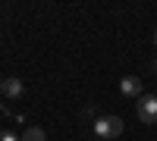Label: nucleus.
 Segmentation results:
<instances>
[{"instance_id":"1","label":"nucleus","mask_w":157,"mask_h":141,"mask_svg":"<svg viewBox=\"0 0 157 141\" xmlns=\"http://www.w3.org/2000/svg\"><path fill=\"white\" fill-rule=\"evenodd\" d=\"M135 113L145 125H154L157 122V94H141L135 100Z\"/></svg>"},{"instance_id":"2","label":"nucleus","mask_w":157,"mask_h":141,"mask_svg":"<svg viewBox=\"0 0 157 141\" xmlns=\"http://www.w3.org/2000/svg\"><path fill=\"white\" fill-rule=\"evenodd\" d=\"M94 135L98 138H120L123 135V119L120 116H101L94 122Z\"/></svg>"},{"instance_id":"3","label":"nucleus","mask_w":157,"mask_h":141,"mask_svg":"<svg viewBox=\"0 0 157 141\" xmlns=\"http://www.w3.org/2000/svg\"><path fill=\"white\" fill-rule=\"evenodd\" d=\"M120 91L126 97H141V79H135V75H126V79L120 82Z\"/></svg>"},{"instance_id":"4","label":"nucleus","mask_w":157,"mask_h":141,"mask_svg":"<svg viewBox=\"0 0 157 141\" xmlns=\"http://www.w3.org/2000/svg\"><path fill=\"white\" fill-rule=\"evenodd\" d=\"M3 94H6V97H19V94H22V79L10 75V79L3 82Z\"/></svg>"},{"instance_id":"5","label":"nucleus","mask_w":157,"mask_h":141,"mask_svg":"<svg viewBox=\"0 0 157 141\" xmlns=\"http://www.w3.org/2000/svg\"><path fill=\"white\" fill-rule=\"evenodd\" d=\"M44 138H47L44 129H38V125H25V132H22L19 141H44Z\"/></svg>"},{"instance_id":"6","label":"nucleus","mask_w":157,"mask_h":141,"mask_svg":"<svg viewBox=\"0 0 157 141\" xmlns=\"http://www.w3.org/2000/svg\"><path fill=\"white\" fill-rule=\"evenodd\" d=\"M0 141H19V138L13 135V132H0Z\"/></svg>"},{"instance_id":"7","label":"nucleus","mask_w":157,"mask_h":141,"mask_svg":"<svg viewBox=\"0 0 157 141\" xmlns=\"http://www.w3.org/2000/svg\"><path fill=\"white\" fill-rule=\"evenodd\" d=\"M0 94H3V79H0Z\"/></svg>"},{"instance_id":"8","label":"nucleus","mask_w":157,"mask_h":141,"mask_svg":"<svg viewBox=\"0 0 157 141\" xmlns=\"http://www.w3.org/2000/svg\"><path fill=\"white\" fill-rule=\"evenodd\" d=\"M154 47H157V32H154Z\"/></svg>"}]
</instances>
